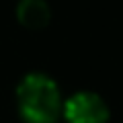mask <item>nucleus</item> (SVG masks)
Segmentation results:
<instances>
[{
  "instance_id": "1",
  "label": "nucleus",
  "mask_w": 123,
  "mask_h": 123,
  "mask_svg": "<svg viewBox=\"0 0 123 123\" xmlns=\"http://www.w3.org/2000/svg\"><path fill=\"white\" fill-rule=\"evenodd\" d=\"M62 105L60 86L45 72H29L17 84V107L27 123H55Z\"/></svg>"
},
{
  "instance_id": "2",
  "label": "nucleus",
  "mask_w": 123,
  "mask_h": 123,
  "mask_svg": "<svg viewBox=\"0 0 123 123\" xmlns=\"http://www.w3.org/2000/svg\"><path fill=\"white\" fill-rule=\"evenodd\" d=\"M109 115L107 101L92 90H76L62 105L66 123H107Z\"/></svg>"
},
{
  "instance_id": "3",
  "label": "nucleus",
  "mask_w": 123,
  "mask_h": 123,
  "mask_svg": "<svg viewBox=\"0 0 123 123\" xmlns=\"http://www.w3.org/2000/svg\"><path fill=\"white\" fill-rule=\"evenodd\" d=\"M17 18L29 29H41L51 18V8L45 0H18Z\"/></svg>"
}]
</instances>
